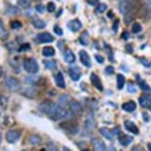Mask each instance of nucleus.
Listing matches in <instances>:
<instances>
[{
    "mask_svg": "<svg viewBox=\"0 0 151 151\" xmlns=\"http://www.w3.org/2000/svg\"><path fill=\"white\" fill-rule=\"evenodd\" d=\"M59 108V105L55 104V102L50 101V100H45L42 101L41 104L39 105V110L41 111L42 113L47 114V115L50 116V119H53L55 116L56 115Z\"/></svg>",
    "mask_w": 151,
    "mask_h": 151,
    "instance_id": "nucleus-2",
    "label": "nucleus"
},
{
    "mask_svg": "<svg viewBox=\"0 0 151 151\" xmlns=\"http://www.w3.org/2000/svg\"><path fill=\"white\" fill-rule=\"evenodd\" d=\"M69 110L74 115H79V114L82 113V106L78 102L74 101V100H71L69 103Z\"/></svg>",
    "mask_w": 151,
    "mask_h": 151,
    "instance_id": "nucleus-13",
    "label": "nucleus"
},
{
    "mask_svg": "<svg viewBox=\"0 0 151 151\" xmlns=\"http://www.w3.org/2000/svg\"><path fill=\"white\" fill-rule=\"evenodd\" d=\"M39 77H36V76H28V77L25 78V81L27 82L28 84H37L39 82Z\"/></svg>",
    "mask_w": 151,
    "mask_h": 151,
    "instance_id": "nucleus-32",
    "label": "nucleus"
},
{
    "mask_svg": "<svg viewBox=\"0 0 151 151\" xmlns=\"http://www.w3.org/2000/svg\"><path fill=\"white\" fill-rule=\"evenodd\" d=\"M91 142H92L94 149H95L96 151H108L106 144H105L104 141L101 140V139L94 137V138H92Z\"/></svg>",
    "mask_w": 151,
    "mask_h": 151,
    "instance_id": "nucleus-10",
    "label": "nucleus"
},
{
    "mask_svg": "<svg viewBox=\"0 0 151 151\" xmlns=\"http://www.w3.org/2000/svg\"><path fill=\"white\" fill-rule=\"evenodd\" d=\"M28 142L31 145H39L42 142V137L37 133H33V134L29 135L28 137Z\"/></svg>",
    "mask_w": 151,
    "mask_h": 151,
    "instance_id": "nucleus-19",
    "label": "nucleus"
},
{
    "mask_svg": "<svg viewBox=\"0 0 151 151\" xmlns=\"http://www.w3.org/2000/svg\"><path fill=\"white\" fill-rule=\"evenodd\" d=\"M119 21H118V20H116V21L115 22V23H114V26H113V30H114V32H118V29H119Z\"/></svg>",
    "mask_w": 151,
    "mask_h": 151,
    "instance_id": "nucleus-48",
    "label": "nucleus"
},
{
    "mask_svg": "<svg viewBox=\"0 0 151 151\" xmlns=\"http://www.w3.org/2000/svg\"><path fill=\"white\" fill-rule=\"evenodd\" d=\"M124 76L122 75V74H118L116 75V86H118V89H122L124 85Z\"/></svg>",
    "mask_w": 151,
    "mask_h": 151,
    "instance_id": "nucleus-30",
    "label": "nucleus"
},
{
    "mask_svg": "<svg viewBox=\"0 0 151 151\" xmlns=\"http://www.w3.org/2000/svg\"><path fill=\"white\" fill-rule=\"evenodd\" d=\"M95 58L97 59V61H98L99 63H104V58H103V56L96 55H95Z\"/></svg>",
    "mask_w": 151,
    "mask_h": 151,
    "instance_id": "nucleus-47",
    "label": "nucleus"
},
{
    "mask_svg": "<svg viewBox=\"0 0 151 151\" xmlns=\"http://www.w3.org/2000/svg\"><path fill=\"white\" fill-rule=\"evenodd\" d=\"M122 39H124V40H127V39H129V33H127V32L122 33Z\"/></svg>",
    "mask_w": 151,
    "mask_h": 151,
    "instance_id": "nucleus-52",
    "label": "nucleus"
},
{
    "mask_svg": "<svg viewBox=\"0 0 151 151\" xmlns=\"http://www.w3.org/2000/svg\"><path fill=\"white\" fill-rule=\"evenodd\" d=\"M4 83L7 89L11 91V92H17L22 88L21 82L19 81V79L13 77V76H8V77L5 78Z\"/></svg>",
    "mask_w": 151,
    "mask_h": 151,
    "instance_id": "nucleus-4",
    "label": "nucleus"
},
{
    "mask_svg": "<svg viewBox=\"0 0 151 151\" xmlns=\"http://www.w3.org/2000/svg\"><path fill=\"white\" fill-rule=\"evenodd\" d=\"M85 129H86L87 132H92V130L95 129L96 127V121L94 119V116L92 114H89L86 116V119H85Z\"/></svg>",
    "mask_w": 151,
    "mask_h": 151,
    "instance_id": "nucleus-11",
    "label": "nucleus"
},
{
    "mask_svg": "<svg viewBox=\"0 0 151 151\" xmlns=\"http://www.w3.org/2000/svg\"><path fill=\"white\" fill-rule=\"evenodd\" d=\"M55 48L52 47H45L44 48H42V55L44 56L50 58V56L55 55Z\"/></svg>",
    "mask_w": 151,
    "mask_h": 151,
    "instance_id": "nucleus-27",
    "label": "nucleus"
},
{
    "mask_svg": "<svg viewBox=\"0 0 151 151\" xmlns=\"http://www.w3.org/2000/svg\"><path fill=\"white\" fill-rule=\"evenodd\" d=\"M44 64L45 65V67L50 70H55L56 67H58V63L55 59H50V60H45Z\"/></svg>",
    "mask_w": 151,
    "mask_h": 151,
    "instance_id": "nucleus-28",
    "label": "nucleus"
},
{
    "mask_svg": "<svg viewBox=\"0 0 151 151\" xmlns=\"http://www.w3.org/2000/svg\"><path fill=\"white\" fill-rule=\"evenodd\" d=\"M53 31H55V33L56 34V35L58 36H62L63 35V31H62V29L59 26H58V25H55V28H53Z\"/></svg>",
    "mask_w": 151,
    "mask_h": 151,
    "instance_id": "nucleus-43",
    "label": "nucleus"
},
{
    "mask_svg": "<svg viewBox=\"0 0 151 151\" xmlns=\"http://www.w3.org/2000/svg\"><path fill=\"white\" fill-rule=\"evenodd\" d=\"M11 28L14 30H19V29H21L22 28V23L18 21V20H15V21H12L11 22Z\"/></svg>",
    "mask_w": 151,
    "mask_h": 151,
    "instance_id": "nucleus-35",
    "label": "nucleus"
},
{
    "mask_svg": "<svg viewBox=\"0 0 151 151\" xmlns=\"http://www.w3.org/2000/svg\"><path fill=\"white\" fill-rule=\"evenodd\" d=\"M1 142H2V134H1V132H0V145H1Z\"/></svg>",
    "mask_w": 151,
    "mask_h": 151,
    "instance_id": "nucleus-56",
    "label": "nucleus"
},
{
    "mask_svg": "<svg viewBox=\"0 0 151 151\" xmlns=\"http://www.w3.org/2000/svg\"><path fill=\"white\" fill-rule=\"evenodd\" d=\"M110 151H116V148H115V147H114V146H113V145H112V146H111V147H110Z\"/></svg>",
    "mask_w": 151,
    "mask_h": 151,
    "instance_id": "nucleus-53",
    "label": "nucleus"
},
{
    "mask_svg": "<svg viewBox=\"0 0 151 151\" xmlns=\"http://www.w3.org/2000/svg\"><path fill=\"white\" fill-rule=\"evenodd\" d=\"M68 73H69L70 78L72 79L73 81H78L81 77V71H80V69H79V67L75 66V65L69 67V69H68Z\"/></svg>",
    "mask_w": 151,
    "mask_h": 151,
    "instance_id": "nucleus-9",
    "label": "nucleus"
},
{
    "mask_svg": "<svg viewBox=\"0 0 151 151\" xmlns=\"http://www.w3.org/2000/svg\"><path fill=\"white\" fill-rule=\"evenodd\" d=\"M141 7L140 0H121L119 1V11L124 15L125 23H129L134 19L136 14L139 12Z\"/></svg>",
    "mask_w": 151,
    "mask_h": 151,
    "instance_id": "nucleus-1",
    "label": "nucleus"
},
{
    "mask_svg": "<svg viewBox=\"0 0 151 151\" xmlns=\"http://www.w3.org/2000/svg\"><path fill=\"white\" fill-rule=\"evenodd\" d=\"M139 104L142 108H150L151 107V98L147 95H143L139 98Z\"/></svg>",
    "mask_w": 151,
    "mask_h": 151,
    "instance_id": "nucleus-20",
    "label": "nucleus"
},
{
    "mask_svg": "<svg viewBox=\"0 0 151 151\" xmlns=\"http://www.w3.org/2000/svg\"><path fill=\"white\" fill-rule=\"evenodd\" d=\"M107 5L105 4V3H99L98 4V6H97L96 8V12H98V13H104L105 11L107 10Z\"/></svg>",
    "mask_w": 151,
    "mask_h": 151,
    "instance_id": "nucleus-37",
    "label": "nucleus"
},
{
    "mask_svg": "<svg viewBox=\"0 0 151 151\" xmlns=\"http://www.w3.org/2000/svg\"><path fill=\"white\" fill-rule=\"evenodd\" d=\"M8 37L7 31L5 30V28L2 26V24L0 23V40H4Z\"/></svg>",
    "mask_w": 151,
    "mask_h": 151,
    "instance_id": "nucleus-34",
    "label": "nucleus"
},
{
    "mask_svg": "<svg viewBox=\"0 0 151 151\" xmlns=\"http://www.w3.org/2000/svg\"><path fill=\"white\" fill-rule=\"evenodd\" d=\"M100 133H101L104 137L110 139V140H112L113 137H114V132H111L110 129H106V127H102V129H100Z\"/></svg>",
    "mask_w": 151,
    "mask_h": 151,
    "instance_id": "nucleus-26",
    "label": "nucleus"
},
{
    "mask_svg": "<svg viewBox=\"0 0 151 151\" xmlns=\"http://www.w3.org/2000/svg\"><path fill=\"white\" fill-rule=\"evenodd\" d=\"M47 10L50 13L55 12V4L53 3V2H50V3H47Z\"/></svg>",
    "mask_w": 151,
    "mask_h": 151,
    "instance_id": "nucleus-42",
    "label": "nucleus"
},
{
    "mask_svg": "<svg viewBox=\"0 0 151 151\" xmlns=\"http://www.w3.org/2000/svg\"><path fill=\"white\" fill-rule=\"evenodd\" d=\"M88 4L91 5V6H95V5L99 4V0H85Z\"/></svg>",
    "mask_w": 151,
    "mask_h": 151,
    "instance_id": "nucleus-46",
    "label": "nucleus"
},
{
    "mask_svg": "<svg viewBox=\"0 0 151 151\" xmlns=\"http://www.w3.org/2000/svg\"><path fill=\"white\" fill-rule=\"evenodd\" d=\"M71 101V98L70 96L68 95H61L59 97L58 99V105L62 108H64V109H67V108H69V103Z\"/></svg>",
    "mask_w": 151,
    "mask_h": 151,
    "instance_id": "nucleus-16",
    "label": "nucleus"
},
{
    "mask_svg": "<svg viewBox=\"0 0 151 151\" xmlns=\"http://www.w3.org/2000/svg\"><path fill=\"white\" fill-rule=\"evenodd\" d=\"M105 72H106L108 75H112L115 72V69H114L113 66H108L106 69H105Z\"/></svg>",
    "mask_w": 151,
    "mask_h": 151,
    "instance_id": "nucleus-44",
    "label": "nucleus"
},
{
    "mask_svg": "<svg viewBox=\"0 0 151 151\" xmlns=\"http://www.w3.org/2000/svg\"><path fill=\"white\" fill-rule=\"evenodd\" d=\"M67 27L68 29H69L71 32H78L79 30L82 28V24L81 22L79 21V20L75 19V20H71V21H69L67 23Z\"/></svg>",
    "mask_w": 151,
    "mask_h": 151,
    "instance_id": "nucleus-12",
    "label": "nucleus"
},
{
    "mask_svg": "<svg viewBox=\"0 0 151 151\" xmlns=\"http://www.w3.org/2000/svg\"><path fill=\"white\" fill-rule=\"evenodd\" d=\"M63 58H64V60L68 62V63H72V62L75 61V55L74 53L71 52L70 50H66L63 53Z\"/></svg>",
    "mask_w": 151,
    "mask_h": 151,
    "instance_id": "nucleus-23",
    "label": "nucleus"
},
{
    "mask_svg": "<svg viewBox=\"0 0 151 151\" xmlns=\"http://www.w3.org/2000/svg\"><path fill=\"white\" fill-rule=\"evenodd\" d=\"M139 61H140L141 63L143 64L145 67H147V68L151 67V61H150V60H148V59L144 58H139Z\"/></svg>",
    "mask_w": 151,
    "mask_h": 151,
    "instance_id": "nucleus-40",
    "label": "nucleus"
},
{
    "mask_svg": "<svg viewBox=\"0 0 151 151\" xmlns=\"http://www.w3.org/2000/svg\"><path fill=\"white\" fill-rule=\"evenodd\" d=\"M30 50V45H28V44H25V45H23L21 47H20V50Z\"/></svg>",
    "mask_w": 151,
    "mask_h": 151,
    "instance_id": "nucleus-49",
    "label": "nucleus"
},
{
    "mask_svg": "<svg viewBox=\"0 0 151 151\" xmlns=\"http://www.w3.org/2000/svg\"><path fill=\"white\" fill-rule=\"evenodd\" d=\"M55 80L56 85H58L59 88H61V89L65 88V80H64V77L60 71L55 75Z\"/></svg>",
    "mask_w": 151,
    "mask_h": 151,
    "instance_id": "nucleus-17",
    "label": "nucleus"
},
{
    "mask_svg": "<svg viewBox=\"0 0 151 151\" xmlns=\"http://www.w3.org/2000/svg\"><path fill=\"white\" fill-rule=\"evenodd\" d=\"M132 151H144V150H143V148H142L141 146H138V145H137V146L132 148Z\"/></svg>",
    "mask_w": 151,
    "mask_h": 151,
    "instance_id": "nucleus-50",
    "label": "nucleus"
},
{
    "mask_svg": "<svg viewBox=\"0 0 151 151\" xmlns=\"http://www.w3.org/2000/svg\"><path fill=\"white\" fill-rule=\"evenodd\" d=\"M37 42L40 44H47V42H52L55 41V38L50 35V33H41L37 35Z\"/></svg>",
    "mask_w": 151,
    "mask_h": 151,
    "instance_id": "nucleus-8",
    "label": "nucleus"
},
{
    "mask_svg": "<svg viewBox=\"0 0 151 151\" xmlns=\"http://www.w3.org/2000/svg\"><path fill=\"white\" fill-rule=\"evenodd\" d=\"M22 136V130L21 129H10L6 132L5 135V139L8 143L14 144L21 138Z\"/></svg>",
    "mask_w": 151,
    "mask_h": 151,
    "instance_id": "nucleus-5",
    "label": "nucleus"
},
{
    "mask_svg": "<svg viewBox=\"0 0 151 151\" xmlns=\"http://www.w3.org/2000/svg\"><path fill=\"white\" fill-rule=\"evenodd\" d=\"M136 79H137V81H138V84H139V87H140V89L142 91H144V92H150V87L148 86L147 83H145L144 81H142L141 80V78H140V76H136Z\"/></svg>",
    "mask_w": 151,
    "mask_h": 151,
    "instance_id": "nucleus-29",
    "label": "nucleus"
},
{
    "mask_svg": "<svg viewBox=\"0 0 151 151\" xmlns=\"http://www.w3.org/2000/svg\"><path fill=\"white\" fill-rule=\"evenodd\" d=\"M83 151H90V150H88V149H85V150H83Z\"/></svg>",
    "mask_w": 151,
    "mask_h": 151,
    "instance_id": "nucleus-57",
    "label": "nucleus"
},
{
    "mask_svg": "<svg viewBox=\"0 0 151 151\" xmlns=\"http://www.w3.org/2000/svg\"><path fill=\"white\" fill-rule=\"evenodd\" d=\"M60 127H62L65 132L71 133V134H75L78 132V127H77V124H75L74 122L68 121L65 122L63 124H60Z\"/></svg>",
    "mask_w": 151,
    "mask_h": 151,
    "instance_id": "nucleus-7",
    "label": "nucleus"
},
{
    "mask_svg": "<svg viewBox=\"0 0 151 151\" xmlns=\"http://www.w3.org/2000/svg\"><path fill=\"white\" fill-rule=\"evenodd\" d=\"M24 95L28 97V98H31V99H34L37 95V92H36V89L34 88H27L24 92Z\"/></svg>",
    "mask_w": 151,
    "mask_h": 151,
    "instance_id": "nucleus-31",
    "label": "nucleus"
},
{
    "mask_svg": "<svg viewBox=\"0 0 151 151\" xmlns=\"http://www.w3.org/2000/svg\"><path fill=\"white\" fill-rule=\"evenodd\" d=\"M30 3H31V0H18V4L22 8H25V9L30 7Z\"/></svg>",
    "mask_w": 151,
    "mask_h": 151,
    "instance_id": "nucleus-38",
    "label": "nucleus"
},
{
    "mask_svg": "<svg viewBox=\"0 0 151 151\" xmlns=\"http://www.w3.org/2000/svg\"><path fill=\"white\" fill-rule=\"evenodd\" d=\"M23 66H24V69L30 74L38 73V71L40 69L38 62H37L35 58H28L25 59L24 62H23Z\"/></svg>",
    "mask_w": 151,
    "mask_h": 151,
    "instance_id": "nucleus-3",
    "label": "nucleus"
},
{
    "mask_svg": "<svg viewBox=\"0 0 151 151\" xmlns=\"http://www.w3.org/2000/svg\"><path fill=\"white\" fill-rule=\"evenodd\" d=\"M122 108L125 112H133V111L136 109V104L133 101H129V102H127V103L122 104Z\"/></svg>",
    "mask_w": 151,
    "mask_h": 151,
    "instance_id": "nucleus-22",
    "label": "nucleus"
},
{
    "mask_svg": "<svg viewBox=\"0 0 151 151\" xmlns=\"http://www.w3.org/2000/svg\"><path fill=\"white\" fill-rule=\"evenodd\" d=\"M79 41H80L81 45H88V33L87 32L82 33V35L80 36V39H79Z\"/></svg>",
    "mask_w": 151,
    "mask_h": 151,
    "instance_id": "nucleus-33",
    "label": "nucleus"
},
{
    "mask_svg": "<svg viewBox=\"0 0 151 151\" xmlns=\"http://www.w3.org/2000/svg\"><path fill=\"white\" fill-rule=\"evenodd\" d=\"M124 127H125V129L129 130V132L134 133V134H138L139 129H138V127L135 125L134 122L127 121V122H124Z\"/></svg>",
    "mask_w": 151,
    "mask_h": 151,
    "instance_id": "nucleus-18",
    "label": "nucleus"
},
{
    "mask_svg": "<svg viewBox=\"0 0 151 151\" xmlns=\"http://www.w3.org/2000/svg\"><path fill=\"white\" fill-rule=\"evenodd\" d=\"M119 142H121V144L122 145V146L127 147L133 141V138L132 137V136H129V135L122 134V135L119 136Z\"/></svg>",
    "mask_w": 151,
    "mask_h": 151,
    "instance_id": "nucleus-21",
    "label": "nucleus"
},
{
    "mask_svg": "<svg viewBox=\"0 0 151 151\" xmlns=\"http://www.w3.org/2000/svg\"><path fill=\"white\" fill-rule=\"evenodd\" d=\"M63 151H71L70 149H68L67 147H63Z\"/></svg>",
    "mask_w": 151,
    "mask_h": 151,
    "instance_id": "nucleus-55",
    "label": "nucleus"
},
{
    "mask_svg": "<svg viewBox=\"0 0 151 151\" xmlns=\"http://www.w3.org/2000/svg\"><path fill=\"white\" fill-rule=\"evenodd\" d=\"M36 9H37V11L38 12H40V13H44L45 12V6L42 4H38L36 6Z\"/></svg>",
    "mask_w": 151,
    "mask_h": 151,
    "instance_id": "nucleus-45",
    "label": "nucleus"
},
{
    "mask_svg": "<svg viewBox=\"0 0 151 151\" xmlns=\"http://www.w3.org/2000/svg\"><path fill=\"white\" fill-rule=\"evenodd\" d=\"M6 14L9 16H16L20 14V9L16 6H12V5H8L6 9Z\"/></svg>",
    "mask_w": 151,
    "mask_h": 151,
    "instance_id": "nucleus-25",
    "label": "nucleus"
},
{
    "mask_svg": "<svg viewBox=\"0 0 151 151\" xmlns=\"http://www.w3.org/2000/svg\"><path fill=\"white\" fill-rule=\"evenodd\" d=\"M79 56H80L81 62L84 66H86L88 68L91 67V59H90V56L87 53V52H85V50H80V52H79Z\"/></svg>",
    "mask_w": 151,
    "mask_h": 151,
    "instance_id": "nucleus-14",
    "label": "nucleus"
},
{
    "mask_svg": "<svg viewBox=\"0 0 151 151\" xmlns=\"http://www.w3.org/2000/svg\"><path fill=\"white\" fill-rule=\"evenodd\" d=\"M47 151H58V149L56 148L55 146H53V145H52V146H50L47 148Z\"/></svg>",
    "mask_w": 151,
    "mask_h": 151,
    "instance_id": "nucleus-51",
    "label": "nucleus"
},
{
    "mask_svg": "<svg viewBox=\"0 0 151 151\" xmlns=\"http://www.w3.org/2000/svg\"><path fill=\"white\" fill-rule=\"evenodd\" d=\"M62 42H58V47L59 48L62 47Z\"/></svg>",
    "mask_w": 151,
    "mask_h": 151,
    "instance_id": "nucleus-54",
    "label": "nucleus"
},
{
    "mask_svg": "<svg viewBox=\"0 0 151 151\" xmlns=\"http://www.w3.org/2000/svg\"><path fill=\"white\" fill-rule=\"evenodd\" d=\"M132 33H134V34H137L139 33L141 31V25L139 24V23H134V24L132 25Z\"/></svg>",
    "mask_w": 151,
    "mask_h": 151,
    "instance_id": "nucleus-39",
    "label": "nucleus"
},
{
    "mask_svg": "<svg viewBox=\"0 0 151 151\" xmlns=\"http://www.w3.org/2000/svg\"><path fill=\"white\" fill-rule=\"evenodd\" d=\"M90 79H91V82H92V84H93L94 86H95L99 91H103V90H104L103 85H102V82H101V80H100L99 76L97 75V74L92 73V74H91V76H90Z\"/></svg>",
    "mask_w": 151,
    "mask_h": 151,
    "instance_id": "nucleus-15",
    "label": "nucleus"
},
{
    "mask_svg": "<svg viewBox=\"0 0 151 151\" xmlns=\"http://www.w3.org/2000/svg\"><path fill=\"white\" fill-rule=\"evenodd\" d=\"M14 124V119L7 114H0V129L9 127Z\"/></svg>",
    "mask_w": 151,
    "mask_h": 151,
    "instance_id": "nucleus-6",
    "label": "nucleus"
},
{
    "mask_svg": "<svg viewBox=\"0 0 151 151\" xmlns=\"http://www.w3.org/2000/svg\"><path fill=\"white\" fill-rule=\"evenodd\" d=\"M32 24L33 26L36 28V29H44V28L45 27V22L44 21V20L40 19V18H35L32 20Z\"/></svg>",
    "mask_w": 151,
    "mask_h": 151,
    "instance_id": "nucleus-24",
    "label": "nucleus"
},
{
    "mask_svg": "<svg viewBox=\"0 0 151 151\" xmlns=\"http://www.w3.org/2000/svg\"><path fill=\"white\" fill-rule=\"evenodd\" d=\"M127 91H129V93H136V87L134 86V84L132 83V82H129V84H127Z\"/></svg>",
    "mask_w": 151,
    "mask_h": 151,
    "instance_id": "nucleus-41",
    "label": "nucleus"
},
{
    "mask_svg": "<svg viewBox=\"0 0 151 151\" xmlns=\"http://www.w3.org/2000/svg\"><path fill=\"white\" fill-rule=\"evenodd\" d=\"M8 104V99L3 95H0V108H3L5 109Z\"/></svg>",
    "mask_w": 151,
    "mask_h": 151,
    "instance_id": "nucleus-36",
    "label": "nucleus"
}]
</instances>
